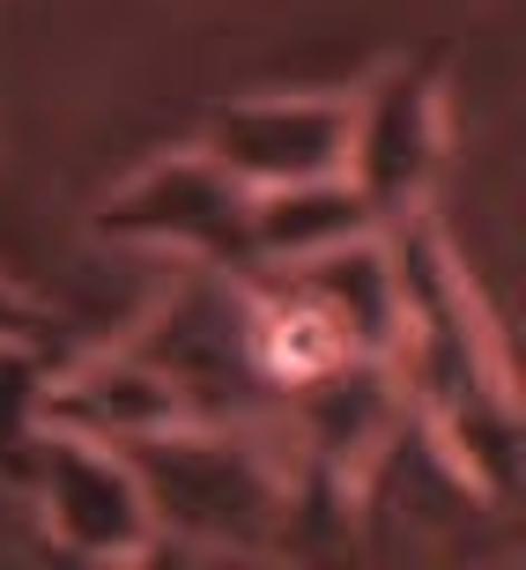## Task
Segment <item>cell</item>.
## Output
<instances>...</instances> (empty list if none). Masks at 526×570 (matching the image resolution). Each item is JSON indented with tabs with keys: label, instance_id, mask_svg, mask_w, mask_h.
<instances>
[{
	"label": "cell",
	"instance_id": "12",
	"mask_svg": "<svg viewBox=\"0 0 526 570\" xmlns=\"http://www.w3.org/2000/svg\"><path fill=\"white\" fill-rule=\"evenodd\" d=\"M0 334H16V341H45V348H60V318L45 312V304H30V296H16L8 282H0Z\"/></svg>",
	"mask_w": 526,
	"mask_h": 570
},
{
	"label": "cell",
	"instance_id": "1",
	"mask_svg": "<svg viewBox=\"0 0 526 570\" xmlns=\"http://www.w3.org/2000/svg\"><path fill=\"white\" fill-rule=\"evenodd\" d=\"M393 282H400V348L393 371L416 379L422 415L445 438V452L475 474L497 511L519 504V407L505 393V371L483 341V318H475V296L452 275L445 245L422 223L400 215L393 223Z\"/></svg>",
	"mask_w": 526,
	"mask_h": 570
},
{
	"label": "cell",
	"instance_id": "10",
	"mask_svg": "<svg viewBox=\"0 0 526 570\" xmlns=\"http://www.w3.org/2000/svg\"><path fill=\"white\" fill-rule=\"evenodd\" d=\"M379 230L363 193L349 178H296V186H260L253 193V245L260 259H304V253H327V245H349V237Z\"/></svg>",
	"mask_w": 526,
	"mask_h": 570
},
{
	"label": "cell",
	"instance_id": "4",
	"mask_svg": "<svg viewBox=\"0 0 526 570\" xmlns=\"http://www.w3.org/2000/svg\"><path fill=\"white\" fill-rule=\"evenodd\" d=\"M105 237H156V245H186L215 275H253L267 267L253 245V186H237L208 156H164L148 164L127 193H111L97 215Z\"/></svg>",
	"mask_w": 526,
	"mask_h": 570
},
{
	"label": "cell",
	"instance_id": "3",
	"mask_svg": "<svg viewBox=\"0 0 526 570\" xmlns=\"http://www.w3.org/2000/svg\"><path fill=\"white\" fill-rule=\"evenodd\" d=\"M134 356L171 385V401H178L186 423H274V393L260 385V363H253L245 275L201 267L134 334Z\"/></svg>",
	"mask_w": 526,
	"mask_h": 570
},
{
	"label": "cell",
	"instance_id": "2",
	"mask_svg": "<svg viewBox=\"0 0 526 570\" xmlns=\"http://www.w3.org/2000/svg\"><path fill=\"white\" fill-rule=\"evenodd\" d=\"M111 452L134 466L156 527L215 549H282L290 466L274 460V423H164Z\"/></svg>",
	"mask_w": 526,
	"mask_h": 570
},
{
	"label": "cell",
	"instance_id": "8",
	"mask_svg": "<svg viewBox=\"0 0 526 570\" xmlns=\"http://www.w3.org/2000/svg\"><path fill=\"white\" fill-rule=\"evenodd\" d=\"M296 289L312 296L319 312L341 326V341L357 356H393L400 348V282H393V253L363 230L349 245H327V253L304 259H274Z\"/></svg>",
	"mask_w": 526,
	"mask_h": 570
},
{
	"label": "cell",
	"instance_id": "9",
	"mask_svg": "<svg viewBox=\"0 0 526 570\" xmlns=\"http://www.w3.org/2000/svg\"><path fill=\"white\" fill-rule=\"evenodd\" d=\"M45 423L52 430H75V438H97V444H127L142 430H164V423H186L171 385L148 371L142 356H111V363H89L82 379H67L45 393Z\"/></svg>",
	"mask_w": 526,
	"mask_h": 570
},
{
	"label": "cell",
	"instance_id": "5",
	"mask_svg": "<svg viewBox=\"0 0 526 570\" xmlns=\"http://www.w3.org/2000/svg\"><path fill=\"white\" fill-rule=\"evenodd\" d=\"M438 75H445V52L393 60L363 89V105L349 111L341 178L363 193L371 223L416 215V200L430 193V170H438Z\"/></svg>",
	"mask_w": 526,
	"mask_h": 570
},
{
	"label": "cell",
	"instance_id": "7",
	"mask_svg": "<svg viewBox=\"0 0 526 570\" xmlns=\"http://www.w3.org/2000/svg\"><path fill=\"white\" fill-rule=\"evenodd\" d=\"M201 156L223 164L237 186H296V178H334L349 156V105L334 97H260L223 105L201 134Z\"/></svg>",
	"mask_w": 526,
	"mask_h": 570
},
{
	"label": "cell",
	"instance_id": "11",
	"mask_svg": "<svg viewBox=\"0 0 526 570\" xmlns=\"http://www.w3.org/2000/svg\"><path fill=\"white\" fill-rule=\"evenodd\" d=\"M60 379V348L0 334V482L30 489L45 444V393Z\"/></svg>",
	"mask_w": 526,
	"mask_h": 570
},
{
	"label": "cell",
	"instance_id": "6",
	"mask_svg": "<svg viewBox=\"0 0 526 570\" xmlns=\"http://www.w3.org/2000/svg\"><path fill=\"white\" fill-rule=\"evenodd\" d=\"M30 497H38L45 527L60 533L75 556H142L148 533H156L134 466L119 460L111 444L52 430V423H45V444H38Z\"/></svg>",
	"mask_w": 526,
	"mask_h": 570
}]
</instances>
